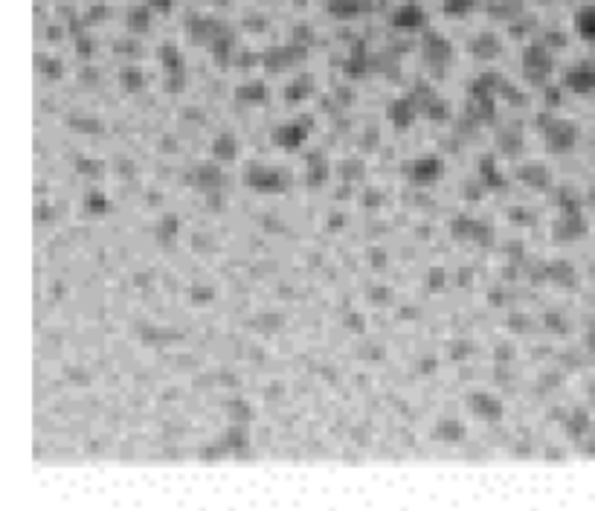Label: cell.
<instances>
[{
    "label": "cell",
    "mask_w": 595,
    "mask_h": 511,
    "mask_svg": "<svg viewBox=\"0 0 595 511\" xmlns=\"http://www.w3.org/2000/svg\"><path fill=\"white\" fill-rule=\"evenodd\" d=\"M241 93H250L247 99H264V87H247V90H241Z\"/></svg>",
    "instance_id": "3957f363"
},
{
    "label": "cell",
    "mask_w": 595,
    "mask_h": 511,
    "mask_svg": "<svg viewBox=\"0 0 595 511\" xmlns=\"http://www.w3.org/2000/svg\"><path fill=\"white\" fill-rule=\"evenodd\" d=\"M276 139H288L285 145H296V142L302 139V131H290V128H285V131H276Z\"/></svg>",
    "instance_id": "7a4b0ae2"
},
{
    "label": "cell",
    "mask_w": 595,
    "mask_h": 511,
    "mask_svg": "<svg viewBox=\"0 0 595 511\" xmlns=\"http://www.w3.org/2000/svg\"><path fill=\"white\" fill-rule=\"evenodd\" d=\"M439 174V160H421L415 163V177L418 180H433Z\"/></svg>",
    "instance_id": "6da1fadb"
}]
</instances>
